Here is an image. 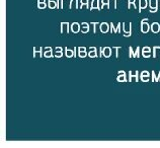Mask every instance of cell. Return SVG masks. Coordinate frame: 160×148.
<instances>
[{
	"label": "cell",
	"mask_w": 160,
	"mask_h": 148,
	"mask_svg": "<svg viewBox=\"0 0 160 148\" xmlns=\"http://www.w3.org/2000/svg\"><path fill=\"white\" fill-rule=\"evenodd\" d=\"M158 49H160L159 46H154V47H153V57H154V58H156V55H157Z\"/></svg>",
	"instance_id": "f1b7e54d"
},
{
	"label": "cell",
	"mask_w": 160,
	"mask_h": 148,
	"mask_svg": "<svg viewBox=\"0 0 160 148\" xmlns=\"http://www.w3.org/2000/svg\"><path fill=\"white\" fill-rule=\"evenodd\" d=\"M133 53H134V49H133V47H130L129 48V57L130 58H133Z\"/></svg>",
	"instance_id": "1f68e13d"
},
{
	"label": "cell",
	"mask_w": 160,
	"mask_h": 148,
	"mask_svg": "<svg viewBox=\"0 0 160 148\" xmlns=\"http://www.w3.org/2000/svg\"><path fill=\"white\" fill-rule=\"evenodd\" d=\"M88 56L90 58H96L97 57V49L95 47H90L88 51Z\"/></svg>",
	"instance_id": "9a60e30c"
},
{
	"label": "cell",
	"mask_w": 160,
	"mask_h": 148,
	"mask_svg": "<svg viewBox=\"0 0 160 148\" xmlns=\"http://www.w3.org/2000/svg\"><path fill=\"white\" fill-rule=\"evenodd\" d=\"M71 31L72 32H74V34H77L80 31H81V24H78V22H73L71 24Z\"/></svg>",
	"instance_id": "9c48e42d"
},
{
	"label": "cell",
	"mask_w": 160,
	"mask_h": 148,
	"mask_svg": "<svg viewBox=\"0 0 160 148\" xmlns=\"http://www.w3.org/2000/svg\"><path fill=\"white\" fill-rule=\"evenodd\" d=\"M112 49L116 50V58H119V49H121V47H114Z\"/></svg>",
	"instance_id": "836d02e7"
},
{
	"label": "cell",
	"mask_w": 160,
	"mask_h": 148,
	"mask_svg": "<svg viewBox=\"0 0 160 148\" xmlns=\"http://www.w3.org/2000/svg\"><path fill=\"white\" fill-rule=\"evenodd\" d=\"M150 12H156L158 9V0H149Z\"/></svg>",
	"instance_id": "3957f363"
},
{
	"label": "cell",
	"mask_w": 160,
	"mask_h": 148,
	"mask_svg": "<svg viewBox=\"0 0 160 148\" xmlns=\"http://www.w3.org/2000/svg\"><path fill=\"white\" fill-rule=\"evenodd\" d=\"M81 32L83 34H87L89 32V24L87 22H82L81 24Z\"/></svg>",
	"instance_id": "44dd1931"
},
{
	"label": "cell",
	"mask_w": 160,
	"mask_h": 148,
	"mask_svg": "<svg viewBox=\"0 0 160 148\" xmlns=\"http://www.w3.org/2000/svg\"><path fill=\"white\" fill-rule=\"evenodd\" d=\"M91 25H93V32H96V28H97V25H99L98 22H91Z\"/></svg>",
	"instance_id": "d6a6232c"
},
{
	"label": "cell",
	"mask_w": 160,
	"mask_h": 148,
	"mask_svg": "<svg viewBox=\"0 0 160 148\" xmlns=\"http://www.w3.org/2000/svg\"><path fill=\"white\" fill-rule=\"evenodd\" d=\"M56 53H55V57H57V58H60V57H62L63 56V49L61 47H57L56 48Z\"/></svg>",
	"instance_id": "603a6c76"
},
{
	"label": "cell",
	"mask_w": 160,
	"mask_h": 148,
	"mask_svg": "<svg viewBox=\"0 0 160 148\" xmlns=\"http://www.w3.org/2000/svg\"><path fill=\"white\" fill-rule=\"evenodd\" d=\"M149 77H150V73L148 71H142L141 73H140V79H141L143 82H148L149 81Z\"/></svg>",
	"instance_id": "30bf717a"
},
{
	"label": "cell",
	"mask_w": 160,
	"mask_h": 148,
	"mask_svg": "<svg viewBox=\"0 0 160 148\" xmlns=\"http://www.w3.org/2000/svg\"><path fill=\"white\" fill-rule=\"evenodd\" d=\"M139 80V72L138 71H130L129 72V81H138Z\"/></svg>",
	"instance_id": "5b68a950"
},
{
	"label": "cell",
	"mask_w": 160,
	"mask_h": 148,
	"mask_svg": "<svg viewBox=\"0 0 160 148\" xmlns=\"http://www.w3.org/2000/svg\"><path fill=\"white\" fill-rule=\"evenodd\" d=\"M123 25V31H124V37H130L132 35V24H122Z\"/></svg>",
	"instance_id": "6da1fadb"
},
{
	"label": "cell",
	"mask_w": 160,
	"mask_h": 148,
	"mask_svg": "<svg viewBox=\"0 0 160 148\" xmlns=\"http://www.w3.org/2000/svg\"><path fill=\"white\" fill-rule=\"evenodd\" d=\"M102 49H103V48L99 49V56H101V57H102V56H103V55H102Z\"/></svg>",
	"instance_id": "74e56055"
},
{
	"label": "cell",
	"mask_w": 160,
	"mask_h": 148,
	"mask_svg": "<svg viewBox=\"0 0 160 148\" xmlns=\"http://www.w3.org/2000/svg\"><path fill=\"white\" fill-rule=\"evenodd\" d=\"M88 3L89 0H80V8L83 7L84 5H86V7H88Z\"/></svg>",
	"instance_id": "4316f807"
},
{
	"label": "cell",
	"mask_w": 160,
	"mask_h": 148,
	"mask_svg": "<svg viewBox=\"0 0 160 148\" xmlns=\"http://www.w3.org/2000/svg\"><path fill=\"white\" fill-rule=\"evenodd\" d=\"M139 56H140V47H137V48L135 49L134 53H133V57L139 58Z\"/></svg>",
	"instance_id": "484cf974"
},
{
	"label": "cell",
	"mask_w": 160,
	"mask_h": 148,
	"mask_svg": "<svg viewBox=\"0 0 160 148\" xmlns=\"http://www.w3.org/2000/svg\"><path fill=\"white\" fill-rule=\"evenodd\" d=\"M70 24H68V22H61V32L62 34H66V32H69L70 31Z\"/></svg>",
	"instance_id": "4fadbf2b"
},
{
	"label": "cell",
	"mask_w": 160,
	"mask_h": 148,
	"mask_svg": "<svg viewBox=\"0 0 160 148\" xmlns=\"http://www.w3.org/2000/svg\"><path fill=\"white\" fill-rule=\"evenodd\" d=\"M64 2H65V0H60V8H62L64 7Z\"/></svg>",
	"instance_id": "e575fe53"
},
{
	"label": "cell",
	"mask_w": 160,
	"mask_h": 148,
	"mask_svg": "<svg viewBox=\"0 0 160 148\" xmlns=\"http://www.w3.org/2000/svg\"><path fill=\"white\" fill-rule=\"evenodd\" d=\"M65 55H66V57H68V58H73V57H75L74 50H73V49L65 48Z\"/></svg>",
	"instance_id": "ac0fdd59"
},
{
	"label": "cell",
	"mask_w": 160,
	"mask_h": 148,
	"mask_svg": "<svg viewBox=\"0 0 160 148\" xmlns=\"http://www.w3.org/2000/svg\"><path fill=\"white\" fill-rule=\"evenodd\" d=\"M151 55H153V53H152V50H151V48H150V47L146 46V47H144L142 49V56H143V57L149 58Z\"/></svg>",
	"instance_id": "277c9868"
},
{
	"label": "cell",
	"mask_w": 160,
	"mask_h": 148,
	"mask_svg": "<svg viewBox=\"0 0 160 148\" xmlns=\"http://www.w3.org/2000/svg\"><path fill=\"white\" fill-rule=\"evenodd\" d=\"M47 7V3L46 2H43V3H38V8L40 9H44Z\"/></svg>",
	"instance_id": "4dcf8cb0"
},
{
	"label": "cell",
	"mask_w": 160,
	"mask_h": 148,
	"mask_svg": "<svg viewBox=\"0 0 160 148\" xmlns=\"http://www.w3.org/2000/svg\"><path fill=\"white\" fill-rule=\"evenodd\" d=\"M151 31L154 32V34H157V32H159L160 25L158 24V22H153V24L151 25Z\"/></svg>",
	"instance_id": "ffe728a7"
},
{
	"label": "cell",
	"mask_w": 160,
	"mask_h": 148,
	"mask_svg": "<svg viewBox=\"0 0 160 148\" xmlns=\"http://www.w3.org/2000/svg\"><path fill=\"white\" fill-rule=\"evenodd\" d=\"M151 28V27L148 24V18H144L141 21V32L143 34H146V32H149V29Z\"/></svg>",
	"instance_id": "7a4b0ae2"
},
{
	"label": "cell",
	"mask_w": 160,
	"mask_h": 148,
	"mask_svg": "<svg viewBox=\"0 0 160 148\" xmlns=\"http://www.w3.org/2000/svg\"><path fill=\"white\" fill-rule=\"evenodd\" d=\"M148 6L147 0H139V12H141L142 9L146 8Z\"/></svg>",
	"instance_id": "d6986e66"
},
{
	"label": "cell",
	"mask_w": 160,
	"mask_h": 148,
	"mask_svg": "<svg viewBox=\"0 0 160 148\" xmlns=\"http://www.w3.org/2000/svg\"><path fill=\"white\" fill-rule=\"evenodd\" d=\"M43 2H46V0H38V3H43Z\"/></svg>",
	"instance_id": "f35d334b"
},
{
	"label": "cell",
	"mask_w": 160,
	"mask_h": 148,
	"mask_svg": "<svg viewBox=\"0 0 160 148\" xmlns=\"http://www.w3.org/2000/svg\"><path fill=\"white\" fill-rule=\"evenodd\" d=\"M59 2L60 0H48V6L51 9L59 8Z\"/></svg>",
	"instance_id": "7c38bea8"
},
{
	"label": "cell",
	"mask_w": 160,
	"mask_h": 148,
	"mask_svg": "<svg viewBox=\"0 0 160 148\" xmlns=\"http://www.w3.org/2000/svg\"><path fill=\"white\" fill-rule=\"evenodd\" d=\"M114 1V8H116V3H118V0H112Z\"/></svg>",
	"instance_id": "8d00e7d4"
},
{
	"label": "cell",
	"mask_w": 160,
	"mask_h": 148,
	"mask_svg": "<svg viewBox=\"0 0 160 148\" xmlns=\"http://www.w3.org/2000/svg\"><path fill=\"white\" fill-rule=\"evenodd\" d=\"M44 57L46 58H51L53 57V50L51 47H47L44 50Z\"/></svg>",
	"instance_id": "2e32d148"
},
{
	"label": "cell",
	"mask_w": 160,
	"mask_h": 148,
	"mask_svg": "<svg viewBox=\"0 0 160 148\" xmlns=\"http://www.w3.org/2000/svg\"><path fill=\"white\" fill-rule=\"evenodd\" d=\"M44 56V52H43V48H34V57H42Z\"/></svg>",
	"instance_id": "e0dca14e"
},
{
	"label": "cell",
	"mask_w": 160,
	"mask_h": 148,
	"mask_svg": "<svg viewBox=\"0 0 160 148\" xmlns=\"http://www.w3.org/2000/svg\"><path fill=\"white\" fill-rule=\"evenodd\" d=\"M132 5L136 7V0H128V8H131Z\"/></svg>",
	"instance_id": "f546056e"
},
{
	"label": "cell",
	"mask_w": 160,
	"mask_h": 148,
	"mask_svg": "<svg viewBox=\"0 0 160 148\" xmlns=\"http://www.w3.org/2000/svg\"><path fill=\"white\" fill-rule=\"evenodd\" d=\"M90 10H93V9H96V10H101V2L99 0H92L91 1V5H90Z\"/></svg>",
	"instance_id": "8fae6325"
},
{
	"label": "cell",
	"mask_w": 160,
	"mask_h": 148,
	"mask_svg": "<svg viewBox=\"0 0 160 148\" xmlns=\"http://www.w3.org/2000/svg\"><path fill=\"white\" fill-rule=\"evenodd\" d=\"M70 8H78V0H71L69 4Z\"/></svg>",
	"instance_id": "d4e9b609"
},
{
	"label": "cell",
	"mask_w": 160,
	"mask_h": 148,
	"mask_svg": "<svg viewBox=\"0 0 160 148\" xmlns=\"http://www.w3.org/2000/svg\"><path fill=\"white\" fill-rule=\"evenodd\" d=\"M122 24H119L118 25H115V24H112V22H111V25H109V27H111V32H112V34H116V32H121V27H122Z\"/></svg>",
	"instance_id": "ba28073f"
},
{
	"label": "cell",
	"mask_w": 160,
	"mask_h": 148,
	"mask_svg": "<svg viewBox=\"0 0 160 148\" xmlns=\"http://www.w3.org/2000/svg\"><path fill=\"white\" fill-rule=\"evenodd\" d=\"M151 76H152V81L160 82V71H159L158 75H156L155 71H152V72H151Z\"/></svg>",
	"instance_id": "7402d4cb"
},
{
	"label": "cell",
	"mask_w": 160,
	"mask_h": 148,
	"mask_svg": "<svg viewBox=\"0 0 160 148\" xmlns=\"http://www.w3.org/2000/svg\"><path fill=\"white\" fill-rule=\"evenodd\" d=\"M109 28H111V27H109L108 22H101V24H99V31H101L102 34H106Z\"/></svg>",
	"instance_id": "52a82bcc"
},
{
	"label": "cell",
	"mask_w": 160,
	"mask_h": 148,
	"mask_svg": "<svg viewBox=\"0 0 160 148\" xmlns=\"http://www.w3.org/2000/svg\"><path fill=\"white\" fill-rule=\"evenodd\" d=\"M88 55V52L87 51H83V52H78V56L80 58H84L86 56Z\"/></svg>",
	"instance_id": "83f0119b"
},
{
	"label": "cell",
	"mask_w": 160,
	"mask_h": 148,
	"mask_svg": "<svg viewBox=\"0 0 160 148\" xmlns=\"http://www.w3.org/2000/svg\"><path fill=\"white\" fill-rule=\"evenodd\" d=\"M102 55L105 58H109L112 56V48L105 47L102 49Z\"/></svg>",
	"instance_id": "5bb4252c"
},
{
	"label": "cell",
	"mask_w": 160,
	"mask_h": 148,
	"mask_svg": "<svg viewBox=\"0 0 160 148\" xmlns=\"http://www.w3.org/2000/svg\"><path fill=\"white\" fill-rule=\"evenodd\" d=\"M116 81H119V82H126L127 81L126 72L124 70H121V71L118 72V77H116Z\"/></svg>",
	"instance_id": "8992f818"
},
{
	"label": "cell",
	"mask_w": 160,
	"mask_h": 148,
	"mask_svg": "<svg viewBox=\"0 0 160 148\" xmlns=\"http://www.w3.org/2000/svg\"><path fill=\"white\" fill-rule=\"evenodd\" d=\"M83 51H86V48L85 47H79L78 48V52H83Z\"/></svg>",
	"instance_id": "d590c367"
},
{
	"label": "cell",
	"mask_w": 160,
	"mask_h": 148,
	"mask_svg": "<svg viewBox=\"0 0 160 148\" xmlns=\"http://www.w3.org/2000/svg\"><path fill=\"white\" fill-rule=\"evenodd\" d=\"M105 6H108L109 8H111V0H101V8H103Z\"/></svg>",
	"instance_id": "cb8c5ba5"
}]
</instances>
